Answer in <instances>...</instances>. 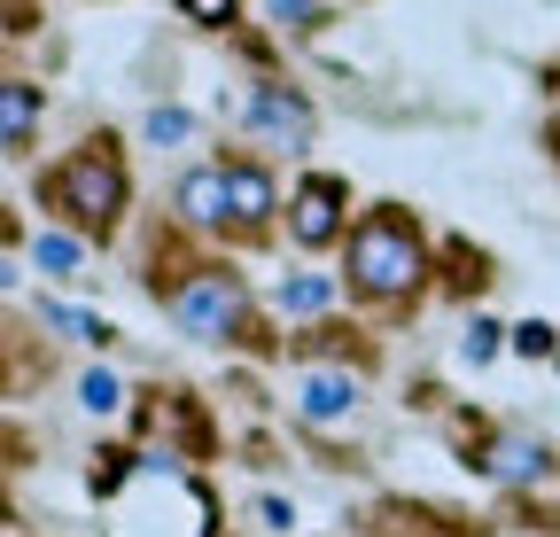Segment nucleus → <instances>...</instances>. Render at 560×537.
I'll list each match as a JSON object with an SVG mask.
<instances>
[{
	"label": "nucleus",
	"instance_id": "f257e3e1",
	"mask_svg": "<svg viewBox=\"0 0 560 537\" xmlns=\"http://www.w3.org/2000/svg\"><path fill=\"white\" fill-rule=\"evenodd\" d=\"M420 234L397 219V211H374L359 219V234H350V289H366V296H405L420 281Z\"/></svg>",
	"mask_w": 560,
	"mask_h": 537
},
{
	"label": "nucleus",
	"instance_id": "f03ea898",
	"mask_svg": "<svg viewBox=\"0 0 560 537\" xmlns=\"http://www.w3.org/2000/svg\"><path fill=\"white\" fill-rule=\"evenodd\" d=\"M47 203H55L70 226L109 234V226H117V211H125V172H117L102 149H86V156H70L62 172H47Z\"/></svg>",
	"mask_w": 560,
	"mask_h": 537
},
{
	"label": "nucleus",
	"instance_id": "7ed1b4c3",
	"mask_svg": "<svg viewBox=\"0 0 560 537\" xmlns=\"http://www.w3.org/2000/svg\"><path fill=\"white\" fill-rule=\"evenodd\" d=\"M172 319L179 335H195V343H219V335L242 319V281L234 273H195L172 289Z\"/></svg>",
	"mask_w": 560,
	"mask_h": 537
},
{
	"label": "nucleus",
	"instance_id": "20e7f679",
	"mask_svg": "<svg viewBox=\"0 0 560 537\" xmlns=\"http://www.w3.org/2000/svg\"><path fill=\"white\" fill-rule=\"evenodd\" d=\"M242 125L257 132L265 149H289V156H296V149H312V125H319V117H312V102L289 94V86H257L249 109H242Z\"/></svg>",
	"mask_w": 560,
	"mask_h": 537
},
{
	"label": "nucleus",
	"instance_id": "39448f33",
	"mask_svg": "<svg viewBox=\"0 0 560 537\" xmlns=\"http://www.w3.org/2000/svg\"><path fill=\"white\" fill-rule=\"evenodd\" d=\"M289 211H296L289 234H296L304 249H327V242L342 234V187H335V179H304V195H296Z\"/></svg>",
	"mask_w": 560,
	"mask_h": 537
},
{
	"label": "nucleus",
	"instance_id": "423d86ee",
	"mask_svg": "<svg viewBox=\"0 0 560 537\" xmlns=\"http://www.w3.org/2000/svg\"><path fill=\"white\" fill-rule=\"evenodd\" d=\"M179 211H187L195 226H226V219H234L226 164H202V172H187V179H179Z\"/></svg>",
	"mask_w": 560,
	"mask_h": 537
},
{
	"label": "nucleus",
	"instance_id": "0eeeda50",
	"mask_svg": "<svg viewBox=\"0 0 560 537\" xmlns=\"http://www.w3.org/2000/svg\"><path fill=\"white\" fill-rule=\"evenodd\" d=\"M296 413H304V421H342V413H359V382H350V374H304Z\"/></svg>",
	"mask_w": 560,
	"mask_h": 537
},
{
	"label": "nucleus",
	"instance_id": "6e6552de",
	"mask_svg": "<svg viewBox=\"0 0 560 537\" xmlns=\"http://www.w3.org/2000/svg\"><path fill=\"white\" fill-rule=\"evenodd\" d=\"M32 125H39V86L9 79V86H0V141H9V156L32 149Z\"/></svg>",
	"mask_w": 560,
	"mask_h": 537
},
{
	"label": "nucleus",
	"instance_id": "1a4fd4ad",
	"mask_svg": "<svg viewBox=\"0 0 560 537\" xmlns=\"http://www.w3.org/2000/svg\"><path fill=\"white\" fill-rule=\"evenodd\" d=\"M226 195H234V226H265L272 219V179L249 164H226Z\"/></svg>",
	"mask_w": 560,
	"mask_h": 537
},
{
	"label": "nucleus",
	"instance_id": "9d476101",
	"mask_svg": "<svg viewBox=\"0 0 560 537\" xmlns=\"http://www.w3.org/2000/svg\"><path fill=\"white\" fill-rule=\"evenodd\" d=\"M490 476H499V483H529V476H545V444H529V436H499V444H490Z\"/></svg>",
	"mask_w": 560,
	"mask_h": 537
},
{
	"label": "nucleus",
	"instance_id": "9b49d317",
	"mask_svg": "<svg viewBox=\"0 0 560 537\" xmlns=\"http://www.w3.org/2000/svg\"><path fill=\"white\" fill-rule=\"evenodd\" d=\"M39 327L70 335V343H109V327H102L94 312H79V304H55V296H39Z\"/></svg>",
	"mask_w": 560,
	"mask_h": 537
},
{
	"label": "nucleus",
	"instance_id": "f8f14e48",
	"mask_svg": "<svg viewBox=\"0 0 560 537\" xmlns=\"http://www.w3.org/2000/svg\"><path fill=\"white\" fill-rule=\"evenodd\" d=\"M327 304H335V281H319V273L280 281V312H327Z\"/></svg>",
	"mask_w": 560,
	"mask_h": 537
},
{
	"label": "nucleus",
	"instance_id": "ddd939ff",
	"mask_svg": "<svg viewBox=\"0 0 560 537\" xmlns=\"http://www.w3.org/2000/svg\"><path fill=\"white\" fill-rule=\"evenodd\" d=\"M32 265H39V273H70V265H79V242H70V234H39Z\"/></svg>",
	"mask_w": 560,
	"mask_h": 537
},
{
	"label": "nucleus",
	"instance_id": "4468645a",
	"mask_svg": "<svg viewBox=\"0 0 560 537\" xmlns=\"http://www.w3.org/2000/svg\"><path fill=\"white\" fill-rule=\"evenodd\" d=\"M79 406H86V413H117V406H125V389H117V374H102V366H94V374L79 382Z\"/></svg>",
	"mask_w": 560,
	"mask_h": 537
},
{
	"label": "nucleus",
	"instance_id": "2eb2a0df",
	"mask_svg": "<svg viewBox=\"0 0 560 537\" xmlns=\"http://www.w3.org/2000/svg\"><path fill=\"white\" fill-rule=\"evenodd\" d=\"M265 16H272L280 32H312V24H319V0H265Z\"/></svg>",
	"mask_w": 560,
	"mask_h": 537
},
{
	"label": "nucleus",
	"instance_id": "dca6fc26",
	"mask_svg": "<svg viewBox=\"0 0 560 537\" xmlns=\"http://www.w3.org/2000/svg\"><path fill=\"white\" fill-rule=\"evenodd\" d=\"M499 335H506V327H499V319H475V327H467V335H459V359H467V366H482V359H490V351H499Z\"/></svg>",
	"mask_w": 560,
	"mask_h": 537
},
{
	"label": "nucleus",
	"instance_id": "f3484780",
	"mask_svg": "<svg viewBox=\"0 0 560 537\" xmlns=\"http://www.w3.org/2000/svg\"><path fill=\"white\" fill-rule=\"evenodd\" d=\"M187 132H195V117H187V109H172V102H164V109H149V141H187Z\"/></svg>",
	"mask_w": 560,
	"mask_h": 537
},
{
	"label": "nucleus",
	"instance_id": "a211bd4d",
	"mask_svg": "<svg viewBox=\"0 0 560 537\" xmlns=\"http://www.w3.org/2000/svg\"><path fill=\"white\" fill-rule=\"evenodd\" d=\"M514 351H522V359H545V351H552V327H545V319H522V327H514Z\"/></svg>",
	"mask_w": 560,
	"mask_h": 537
},
{
	"label": "nucleus",
	"instance_id": "6ab92c4d",
	"mask_svg": "<svg viewBox=\"0 0 560 537\" xmlns=\"http://www.w3.org/2000/svg\"><path fill=\"white\" fill-rule=\"evenodd\" d=\"M179 16H195V24H226L234 0H179Z\"/></svg>",
	"mask_w": 560,
	"mask_h": 537
},
{
	"label": "nucleus",
	"instance_id": "aec40b11",
	"mask_svg": "<svg viewBox=\"0 0 560 537\" xmlns=\"http://www.w3.org/2000/svg\"><path fill=\"white\" fill-rule=\"evenodd\" d=\"M257 514H265L272 529H289V522H296V506H289V499H257Z\"/></svg>",
	"mask_w": 560,
	"mask_h": 537
}]
</instances>
